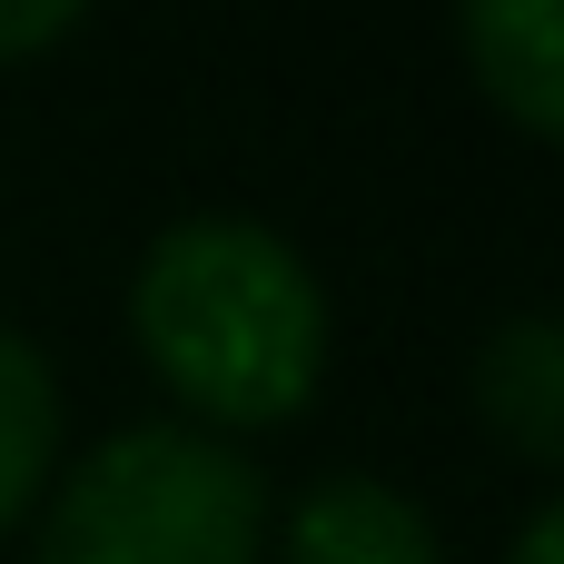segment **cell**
Masks as SVG:
<instances>
[{"label":"cell","mask_w":564,"mask_h":564,"mask_svg":"<svg viewBox=\"0 0 564 564\" xmlns=\"http://www.w3.org/2000/svg\"><path fill=\"white\" fill-rule=\"evenodd\" d=\"M129 327L208 426H278L327 377V288L268 218H169L129 278Z\"/></svg>","instance_id":"cell-1"},{"label":"cell","mask_w":564,"mask_h":564,"mask_svg":"<svg viewBox=\"0 0 564 564\" xmlns=\"http://www.w3.org/2000/svg\"><path fill=\"white\" fill-rule=\"evenodd\" d=\"M268 486L208 426H119L59 476L30 564H258Z\"/></svg>","instance_id":"cell-2"},{"label":"cell","mask_w":564,"mask_h":564,"mask_svg":"<svg viewBox=\"0 0 564 564\" xmlns=\"http://www.w3.org/2000/svg\"><path fill=\"white\" fill-rule=\"evenodd\" d=\"M288 564H446L416 496L387 476H317L288 516Z\"/></svg>","instance_id":"cell-3"},{"label":"cell","mask_w":564,"mask_h":564,"mask_svg":"<svg viewBox=\"0 0 564 564\" xmlns=\"http://www.w3.org/2000/svg\"><path fill=\"white\" fill-rule=\"evenodd\" d=\"M466 59H476V79L545 139L564 129V20L555 0H466Z\"/></svg>","instance_id":"cell-4"},{"label":"cell","mask_w":564,"mask_h":564,"mask_svg":"<svg viewBox=\"0 0 564 564\" xmlns=\"http://www.w3.org/2000/svg\"><path fill=\"white\" fill-rule=\"evenodd\" d=\"M476 406L516 456H564V327L555 317H506L476 357Z\"/></svg>","instance_id":"cell-5"},{"label":"cell","mask_w":564,"mask_h":564,"mask_svg":"<svg viewBox=\"0 0 564 564\" xmlns=\"http://www.w3.org/2000/svg\"><path fill=\"white\" fill-rule=\"evenodd\" d=\"M50 466H59V377L30 337L0 327V535L30 516Z\"/></svg>","instance_id":"cell-6"},{"label":"cell","mask_w":564,"mask_h":564,"mask_svg":"<svg viewBox=\"0 0 564 564\" xmlns=\"http://www.w3.org/2000/svg\"><path fill=\"white\" fill-rule=\"evenodd\" d=\"M69 20H79L69 0H0V59H30V50H50Z\"/></svg>","instance_id":"cell-7"},{"label":"cell","mask_w":564,"mask_h":564,"mask_svg":"<svg viewBox=\"0 0 564 564\" xmlns=\"http://www.w3.org/2000/svg\"><path fill=\"white\" fill-rule=\"evenodd\" d=\"M506 564H564V516H555V506L525 516V535H516V555H506Z\"/></svg>","instance_id":"cell-8"}]
</instances>
